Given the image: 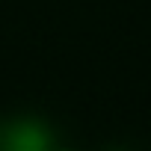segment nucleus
Instances as JSON below:
<instances>
[{"label":"nucleus","mask_w":151,"mask_h":151,"mask_svg":"<svg viewBox=\"0 0 151 151\" xmlns=\"http://www.w3.org/2000/svg\"><path fill=\"white\" fill-rule=\"evenodd\" d=\"M45 151H77V148H45Z\"/></svg>","instance_id":"1"}]
</instances>
